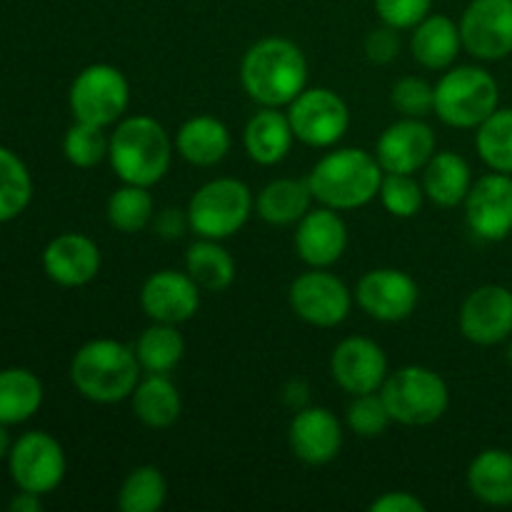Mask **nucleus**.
Returning a JSON list of instances; mask_svg holds the SVG:
<instances>
[{
  "label": "nucleus",
  "instance_id": "28",
  "mask_svg": "<svg viewBox=\"0 0 512 512\" xmlns=\"http://www.w3.org/2000/svg\"><path fill=\"white\" fill-rule=\"evenodd\" d=\"M313 200L308 180L278 178L260 190L255 208L260 218L270 225H298Z\"/></svg>",
  "mask_w": 512,
  "mask_h": 512
},
{
  "label": "nucleus",
  "instance_id": "10",
  "mask_svg": "<svg viewBox=\"0 0 512 512\" xmlns=\"http://www.w3.org/2000/svg\"><path fill=\"white\" fill-rule=\"evenodd\" d=\"M8 468L18 490L48 495L63 483L68 463H65L63 445L53 435L43 430H30L20 435L10 448Z\"/></svg>",
  "mask_w": 512,
  "mask_h": 512
},
{
  "label": "nucleus",
  "instance_id": "36",
  "mask_svg": "<svg viewBox=\"0 0 512 512\" xmlns=\"http://www.w3.org/2000/svg\"><path fill=\"white\" fill-rule=\"evenodd\" d=\"M110 135H105V128L75 120L63 138V153L70 165L75 168H95L108 158Z\"/></svg>",
  "mask_w": 512,
  "mask_h": 512
},
{
  "label": "nucleus",
  "instance_id": "32",
  "mask_svg": "<svg viewBox=\"0 0 512 512\" xmlns=\"http://www.w3.org/2000/svg\"><path fill=\"white\" fill-rule=\"evenodd\" d=\"M153 218L155 200L150 195V188L123 183V188H118L108 198V223L118 233H140V230H145L153 223Z\"/></svg>",
  "mask_w": 512,
  "mask_h": 512
},
{
  "label": "nucleus",
  "instance_id": "31",
  "mask_svg": "<svg viewBox=\"0 0 512 512\" xmlns=\"http://www.w3.org/2000/svg\"><path fill=\"white\" fill-rule=\"evenodd\" d=\"M135 355L145 373L168 375L185 355V340L178 333V325L153 323L143 330L135 343Z\"/></svg>",
  "mask_w": 512,
  "mask_h": 512
},
{
  "label": "nucleus",
  "instance_id": "37",
  "mask_svg": "<svg viewBox=\"0 0 512 512\" xmlns=\"http://www.w3.org/2000/svg\"><path fill=\"white\" fill-rule=\"evenodd\" d=\"M378 195L383 208L395 218H413L420 213L425 200L423 183L403 173H385Z\"/></svg>",
  "mask_w": 512,
  "mask_h": 512
},
{
  "label": "nucleus",
  "instance_id": "20",
  "mask_svg": "<svg viewBox=\"0 0 512 512\" xmlns=\"http://www.w3.org/2000/svg\"><path fill=\"white\" fill-rule=\"evenodd\" d=\"M100 248L83 233H63L43 250V270L63 288H80L100 273Z\"/></svg>",
  "mask_w": 512,
  "mask_h": 512
},
{
  "label": "nucleus",
  "instance_id": "40",
  "mask_svg": "<svg viewBox=\"0 0 512 512\" xmlns=\"http://www.w3.org/2000/svg\"><path fill=\"white\" fill-rule=\"evenodd\" d=\"M433 10V0H375V13L395 30H413Z\"/></svg>",
  "mask_w": 512,
  "mask_h": 512
},
{
  "label": "nucleus",
  "instance_id": "29",
  "mask_svg": "<svg viewBox=\"0 0 512 512\" xmlns=\"http://www.w3.org/2000/svg\"><path fill=\"white\" fill-rule=\"evenodd\" d=\"M185 273L198 283L200 290L223 293L235 280V260L220 240L198 238L185 253Z\"/></svg>",
  "mask_w": 512,
  "mask_h": 512
},
{
  "label": "nucleus",
  "instance_id": "16",
  "mask_svg": "<svg viewBox=\"0 0 512 512\" xmlns=\"http://www.w3.org/2000/svg\"><path fill=\"white\" fill-rule=\"evenodd\" d=\"M333 380L355 395L378 393L388 380V355L370 338H345L330 355Z\"/></svg>",
  "mask_w": 512,
  "mask_h": 512
},
{
  "label": "nucleus",
  "instance_id": "6",
  "mask_svg": "<svg viewBox=\"0 0 512 512\" xmlns=\"http://www.w3.org/2000/svg\"><path fill=\"white\" fill-rule=\"evenodd\" d=\"M393 423L425 428L438 423L450 405L448 383L435 370L423 365H405L388 375L380 388Z\"/></svg>",
  "mask_w": 512,
  "mask_h": 512
},
{
  "label": "nucleus",
  "instance_id": "35",
  "mask_svg": "<svg viewBox=\"0 0 512 512\" xmlns=\"http://www.w3.org/2000/svg\"><path fill=\"white\" fill-rule=\"evenodd\" d=\"M33 198V178L13 150L0 145V223L18 218Z\"/></svg>",
  "mask_w": 512,
  "mask_h": 512
},
{
  "label": "nucleus",
  "instance_id": "39",
  "mask_svg": "<svg viewBox=\"0 0 512 512\" xmlns=\"http://www.w3.org/2000/svg\"><path fill=\"white\" fill-rule=\"evenodd\" d=\"M390 103L403 118H425L435 113V85L418 75H405L390 90Z\"/></svg>",
  "mask_w": 512,
  "mask_h": 512
},
{
  "label": "nucleus",
  "instance_id": "38",
  "mask_svg": "<svg viewBox=\"0 0 512 512\" xmlns=\"http://www.w3.org/2000/svg\"><path fill=\"white\" fill-rule=\"evenodd\" d=\"M393 418L388 413L383 395L378 393H365L355 395V400L348 408V425L355 435L360 438H378L385 430L390 428Z\"/></svg>",
  "mask_w": 512,
  "mask_h": 512
},
{
  "label": "nucleus",
  "instance_id": "12",
  "mask_svg": "<svg viewBox=\"0 0 512 512\" xmlns=\"http://www.w3.org/2000/svg\"><path fill=\"white\" fill-rule=\"evenodd\" d=\"M458 25L473 58L493 63L512 55V0H473Z\"/></svg>",
  "mask_w": 512,
  "mask_h": 512
},
{
  "label": "nucleus",
  "instance_id": "9",
  "mask_svg": "<svg viewBox=\"0 0 512 512\" xmlns=\"http://www.w3.org/2000/svg\"><path fill=\"white\" fill-rule=\"evenodd\" d=\"M288 120L295 140L310 148H333L348 133L350 110L335 90L305 88L288 105Z\"/></svg>",
  "mask_w": 512,
  "mask_h": 512
},
{
  "label": "nucleus",
  "instance_id": "5",
  "mask_svg": "<svg viewBox=\"0 0 512 512\" xmlns=\"http://www.w3.org/2000/svg\"><path fill=\"white\" fill-rule=\"evenodd\" d=\"M500 108V85L480 65H458L435 85V115L450 128H478Z\"/></svg>",
  "mask_w": 512,
  "mask_h": 512
},
{
  "label": "nucleus",
  "instance_id": "30",
  "mask_svg": "<svg viewBox=\"0 0 512 512\" xmlns=\"http://www.w3.org/2000/svg\"><path fill=\"white\" fill-rule=\"evenodd\" d=\"M43 405V383L28 368L0 370V423L20 425Z\"/></svg>",
  "mask_w": 512,
  "mask_h": 512
},
{
  "label": "nucleus",
  "instance_id": "43",
  "mask_svg": "<svg viewBox=\"0 0 512 512\" xmlns=\"http://www.w3.org/2000/svg\"><path fill=\"white\" fill-rule=\"evenodd\" d=\"M153 228L155 233L160 235V238H180V235L185 233V230H190V223H188V210H175V208H168L163 210V213H158L153 218Z\"/></svg>",
  "mask_w": 512,
  "mask_h": 512
},
{
  "label": "nucleus",
  "instance_id": "4",
  "mask_svg": "<svg viewBox=\"0 0 512 512\" xmlns=\"http://www.w3.org/2000/svg\"><path fill=\"white\" fill-rule=\"evenodd\" d=\"M140 363L135 348L118 340H90L70 363V380L85 400L113 405L130 398L140 383Z\"/></svg>",
  "mask_w": 512,
  "mask_h": 512
},
{
  "label": "nucleus",
  "instance_id": "46",
  "mask_svg": "<svg viewBox=\"0 0 512 512\" xmlns=\"http://www.w3.org/2000/svg\"><path fill=\"white\" fill-rule=\"evenodd\" d=\"M505 358H508V363L512 365V335L508 338V350H505Z\"/></svg>",
  "mask_w": 512,
  "mask_h": 512
},
{
  "label": "nucleus",
  "instance_id": "3",
  "mask_svg": "<svg viewBox=\"0 0 512 512\" xmlns=\"http://www.w3.org/2000/svg\"><path fill=\"white\" fill-rule=\"evenodd\" d=\"M110 168L123 183L153 188L168 175L173 143L163 125L148 115L118 120L110 133Z\"/></svg>",
  "mask_w": 512,
  "mask_h": 512
},
{
  "label": "nucleus",
  "instance_id": "27",
  "mask_svg": "<svg viewBox=\"0 0 512 512\" xmlns=\"http://www.w3.org/2000/svg\"><path fill=\"white\" fill-rule=\"evenodd\" d=\"M468 488L490 508L512 505V453L500 448L483 450L468 468Z\"/></svg>",
  "mask_w": 512,
  "mask_h": 512
},
{
  "label": "nucleus",
  "instance_id": "24",
  "mask_svg": "<svg viewBox=\"0 0 512 512\" xmlns=\"http://www.w3.org/2000/svg\"><path fill=\"white\" fill-rule=\"evenodd\" d=\"M473 188V170L463 155L440 150L423 168V190L430 203L440 208H458Z\"/></svg>",
  "mask_w": 512,
  "mask_h": 512
},
{
  "label": "nucleus",
  "instance_id": "26",
  "mask_svg": "<svg viewBox=\"0 0 512 512\" xmlns=\"http://www.w3.org/2000/svg\"><path fill=\"white\" fill-rule=\"evenodd\" d=\"M133 400V413L145 428L165 430L170 425L178 423L180 413H183V400H180L178 388L168 375L148 373L138 383V388L130 395Z\"/></svg>",
  "mask_w": 512,
  "mask_h": 512
},
{
  "label": "nucleus",
  "instance_id": "33",
  "mask_svg": "<svg viewBox=\"0 0 512 512\" xmlns=\"http://www.w3.org/2000/svg\"><path fill=\"white\" fill-rule=\"evenodd\" d=\"M168 498V480L155 465H138L128 473L118 490V508L123 512H155Z\"/></svg>",
  "mask_w": 512,
  "mask_h": 512
},
{
  "label": "nucleus",
  "instance_id": "25",
  "mask_svg": "<svg viewBox=\"0 0 512 512\" xmlns=\"http://www.w3.org/2000/svg\"><path fill=\"white\" fill-rule=\"evenodd\" d=\"M230 145H233V138H230L228 125L213 115H195L185 120L175 138L180 158L198 168L218 165L230 153Z\"/></svg>",
  "mask_w": 512,
  "mask_h": 512
},
{
  "label": "nucleus",
  "instance_id": "18",
  "mask_svg": "<svg viewBox=\"0 0 512 512\" xmlns=\"http://www.w3.org/2000/svg\"><path fill=\"white\" fill-rule=\"evenodd\" d=\"M140 305L153 323H188L200 308V288L188 273L158 270L140 288Z\"/></svg>",
  "mask_w": 512,
  "mask_h": 512
},
{
  "label": "nucleus",
  "instance_id": "13",
  "mask_svg": "<svg viewBox=\"0 0 512 512\" xmlns=\"http://www.w3.org/2000/svg\"><path fill=\"white\" fill-rule=\"evenodd\" d=\"M463 205L465 220L475 238L500 243L512 235V175L493 170L478 178Z\"/></svg>",
  "mask_w": 512,
  "mask_h": 512
},
{
  "label": "nucleus",
  "instance_id": "44",
  "mask_svg": "<svg viewBox=\"0 0 512 512\" xmlns=\"http://www.w3.org/2000/svg\"><path fill=\"white\" fill-rule=\"evenodd\" d=\"M43 495L28 493V490H20L13 500H10L8 508L13 512H40L43 510Z\"/></svg>",
  "mask_w": 512,
  "mask_h": 512
},
{
  "label": "nucleus",
  "instance_id": "45",
  "mask_svg": "<svg viewBox=\"0 0 512 512\" xmlns=\"http://www.w3.org/2000/svg\"><path fill=\"white\" fill-rule=\"evenodd\" d=\"M10 448H13V440H10L8 425L0 423V460H5L10 455Z\"/></svg>",
  "mask_w": 512,
  "mask_h": 512
},
{
  "label": "nucleus",
  "instance_id": "34",
  "mask_svg": "<svg viewBox=\"0 0 512 512\" xmlns=\"http://www.w3.org/2000/svg\"><path fill=\"white\" fill-rule=\"evenodd\" d=\"M475 148L495 173L512 175V108H498L478 125Z\"/></svg>",
  "mask_w": 512,
  "mask_h": 512
},
{
  "label": "nucleus",
  "instance_id": "2",
  "mask_svg": "<svg viewBox=\"0 0 512 512\" xmlns=\"http://www.w3.org/2000/svg\"><path fill=\"white\" fill-rule=\"evenodd\" d=\"M385 170L375 153L360 148H340L323 155L310 170V193L320 205L333 210H355L378 198Z\"/></svg>",
  "mask_w": 512,
  "mask_h": 512
},
{
  "label": "nucleus",
  "instance_id": "17",
  "mask_svg": "<svg viewBox=\"0 0 512 512\" xmlns=\"http://www.w3.org/2000/svg\"><path fill=\"white\" fill-rule=\"evenodd\" d=\"M435 155V133L423 118H400L380 133L375 158L385 173L413 175Z\"/></svg>",
  "mask_w": 512,
  "mask_h": 512
},
{
  "label": "nucleus",
  "instance_id": "15",
  "mask_svg": "<svg viewBox=\"0 0 512 512\" xmlns=\"http://www.w3.org/2000/svg\"><path fill=\"white\" fill-rule=\"evenodd\" d=\"M460 333L475 345L505 343L512 335V290L488 283L475 288L460 308Z\"/></svg>",
  "mask_w": 512,
  "mask_h": 512
},
{
  "label": "nucleus",
  "instance_id": "41",
  "mask_svg": "<svg viewBox=\"0 0 512 512\" xmlns=\"http://www.w3.org/2000/svg\"><path fill=\"white\" fill-rule=\"evenodd\" d=\"M400 53V35L398 30L390 28L383 23V28L370 30L368 38H365V55H368L370 63L375 65H388L398 58Z\"/></svg>",
  "mask_w": 512,
  "mask_h": 512
},
{
  "label": "nucleus",
  "instance_id": "42",
  "mask_svg": "<svg viewBox=\"0 0 512 512\" xmlns=\"http://www.w3.org/2000/svg\"><path fill=\"white\" fill-rule=\"evenodd\" d=\"M428 505L413 493H405V490H393V493H385L380 498H375L370 503V512H425Z\"/></svg>",
  "mask_w": 512,
  "mask_h": 512
},
{
  "label": "nucleus",
  "instance_id": "22",
  "mask_svg": "<svg viewBox=\"0 0 512 512\" xmlns=\"http://www.w3.org/2000/svg\"><path fill=\"white\" fill-rule=\"evenodd\" d=\"M295 133L288 113L278 108H263L248 120L243 130L245 153L258 165H278L293 150Z\"/></svg>",
  "mask_w": 512,
  "mask_h": 512
},
{
  "label": "nucleus",
  "instance_id": "19",
  "mask_svg": "<svg viewBox=\"0 0 512 512\" xmlns=\"http://www.w3.org/2000/svg\"><path fill=\"white\" fill-rule=\"evenodd\" d=\"M288 443L305 465H328L343 448V425L328 408H300L290 423Z\"/></svg>",
  "mask_w": 512,
  "mask_h": 512
},
{
  "label": "nucleus",
  "instance_id": "7",
  "mask_svg": "<svg viewBox=\"0 0 512 512\" xmlns=\"http://www.w3.org/2000/svg\"><path fill=\"white\" fill-rule=\"evenodd\" d=\"M255 198L238 178H218L198 188L188 203V223L198 238L225 240L248 223Z\"/></svg>",
  "mask_w": 512,
  "mask_h": 512
},
{
  "label": "nucleus",
  "instance_id": "8",
  "mask_svg": "<svg viewBox=\"0 0 512 512\" xmlns=\"http://www.w3.org/2000/svg\"><path fill=\"white\" fill-rule=\"evenodd\" d=\"M130 103V85L123 70L110 63H93L75 75L68 93L75 120L108 128L115 125Z\"/></svg>",
  "mask_w": 512,
  "mask_h": 512
},
{
  "label": "nucleus",
  "instance_id": "1",
  "mask_svg": "<svg viewBox=\"0 0 512 512\" xmlns=\"http://www.w3.org/2000/svg\"><path fill=\"white\" fill-rule=\"evenodd\" d=\"M245 93L263 108L290 105L308 85V60L288 38H265L250 45L240 63Z\"/></svg>",
  "mask_w": 512,
  "mask_h": 512
},
{
  "label": "nucleus",
  "instance_id": "11",
  "mask_svg": "<svg viewBox=\"0 0 512 512\" xmlns=\"http://www.w3.org/2000/svg\"><path fill=\"white\" fill-rule=\"evenodd\" d=\"M288 298L293 313L315 328H335L345 323L353 308L348 285L325 273V268H313L310 273L298 275L290 285Z\"/></svg>",
  "mask_w": 512,
  "mask_h": 512
},
{
  "label": "nucleus",
  "instance_id": "23",
  "mask_svg": "<svg viewBox=\"0 0 512 512\" xmlns=\"http://www.w3.org/2000/svg\"><path fill=\"white\" fill-rule=\"evenodd\" d=\"M463 38H460V25L453 18L440 13H430L413 28L410 38V53L423 68L428 70H448L458 60Z\"/></svg>",
  "mask_w": 512,
  "mask_h": 512
},
{
  "label": "nucleus",
  "instance_id": "14",
  "mask_svg": "<svg viewBox=\"0 0 512 512\" xmlns=\"http://www.w3.org/2000/svg\"><path fill=\"white\" fill-rule=\"evenodd\" d=\"M358 305L380 323H400L415 313L420 300L413 275L398 268L368 270L355 288Z\"/></svg>",
  "mask_w": 512,
  "mask_h": 512
},
{
  "label": "nucleus",
  "instance_id": "21",
  "mask_svg": "<svg viewBox=\"0 0 512 512\" xmlns=\"http://www.w3.org/2000/svg\"><path fill=\"white\" fill-rule=\"evenodd\" d=\"M348 248V228L333 208H310L295 230V250L310 268H330Z\"/></svg>",
  "mask_w": 512,
  "mask_h": 512
}]
</instances>
